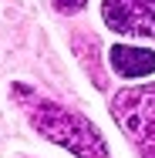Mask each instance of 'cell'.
Listing matches in <instances>:
<instances>
[{
  "instance_id": "cell-1",
  "label": "cell",
  "mask_w": 155,
  "mask_h": 158,
  "mask_svg": "<svg viewBox=\"0 0 155 158\" xmlns=\"http://www.w3.org/2000/svg\"><path fill=\"white\" fill-rule=\"evenodd\" d=\"M31 121H34V128H37L44 138H51L54 145L74 152L78 158H108V145H105L101 131H98L88 118L74 114V111H67V108L37 104L31 111Z\"/></svg>"
},
{
  "instance_id": "cell-2",
  "label": "cell",
  "mask_w": 155,
  "mask_h": 158,
  "mask_svg": "<svg viewBox=\"0 0 155 158\" xmlns=\"http://www.w3.org/2000/svg\"><path fill=\"white\" fill-rule=\"evenodd\" d=\"M111 111L118 114L128 135L155 141V84L145 88H128L111 101Z\"/></svg>"
},
{
  "instance_id": "cell-5",
  "label": "cell",
  "mask_w": 155,
  "mask_h": 158,
  "mask_svg": "<svg viewBox=\"0 0 155 158\" xmlns=\"http://www.w3.org/2000/svg\"><path fill=\"white\" fill-rule=\"evenodd\" d=\"M54 7H58L61 14H74V10L84 7V0H54Z\"/></svg>"
},
{
  "instance_id": "cell-3",
  "label": "cell",
  "mask_w": 155,
  "mask_h": 158,
  "mask_svg": "<svg viewBox=\"0 0 155 158\" xmlns=\"http://www.w3.org/2000/svg\"><path fill=\"white\" fill-rule=\"evenodd\" d=\"M101 17L111 31L131 37H155V14L142 0H105Z\"/></svg>"
},
{
  "instance_id": "cell-6",
  "label": "cell",
  "mask_w": 155,
  "mask_h": 158,
  "mask_svg": "<svg viewBox=\"0 0 155 158\" xmlns=\"http://www.w3.org/2000/svg\"><path fill=\"white\" fill-rule=\"evenodd\" d=\"M142 3H155V0H142Z\"/></svg>"
},
{
  "instance_id": "cell-4",
  "label": "cell",
  "mask_w": 155,
  "mask_h": 158,
  "mask_svg": "<svg viewBox=\"0 0 155 158\" xmlns=\"http://www.w3.org/2000/svg\"><path fill=\"white\" fill-rule=\"evenodd\" d=\"M111 67L118 77H149L155 74V51L149 47H128V44H115L108 51Z\"/></svg>"
}]
</instances>
